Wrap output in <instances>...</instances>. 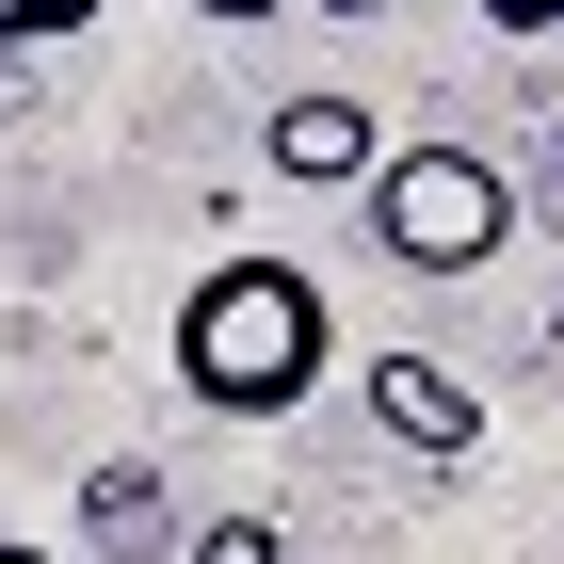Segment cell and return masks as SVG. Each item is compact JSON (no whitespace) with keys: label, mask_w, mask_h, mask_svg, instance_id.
<instances>
[{"label":"cell","mask_w":564,"mask_h":564,"mask_svg":"<svg viewBox=\"0 0 564 564\" xmlns=\"http://www.w3.org/2000/svg\"><path fill=\"white\" fill-rule=\"evenodd\" d=\"M549 145H564V130H549Z\"/></svg>","instance_id":"cell-12"},{"label":"cell","mask_w":564,"mask_h":564,"mask_svg":"<svg viewBox=\"0 0 564 564\" xmlns=\"http://www.w3.org/2000/svg\"><path fill=\"white\" fill-rule=\"evenodd\" d=\"M549 355H564V306H549Z\"/></svg>","instance_id":"cell-10"},{"label":"cell","mask_w":564,"mask_h":564,"mask_svg":"<svg viewBox=\"0 0 564 564\" xmlns=\"http://www.w3.org/2000/svg\"><path fill=\"white\" fill-rule=\"evenodd\" d=\"M484 33H564V0H484Z\"/></svg>","instance_id":"cell-7"},{"label":"cell","mask_w":564,"mask_h":564,"mask_svg":"<svg viewBox=\"0 0 564 564\" xmlns=\"http://www.w3.org/2000/svg\"><path fill=\"white\" fill-rule=\"evenodd\" d=\"M371 242L403 274H484L517 242V177L484 162V145H388L371 162Z\"/></svg>","instance_id":"cell-2"},{"label":"cell","mask_w":564,"mask_h":564,"mask_svg":"<svg viewBox=\"0 0 564 564\" xmlns=\"http://www.w3.org/2000/svg\"><path fill=\"white\" fill-rule=\"evenodd\" d=\"M0 564H48V549H0Z\"/></svg>","instance_id":"cell-11"},{"label":"cell","mask_w":564,"mask_h":564,"mask_svg":"<svg viewBox=\"0 0 564 564\" xmlns=\"http://www.w3.org/2000/svg\"><path fill=\"white\" fill-rule=\"evenodd\" d=\"M355 388H371V420H388L403 452H435V468H452V452H484V403L452 388V371H435V355H371V371H355Z\"/></svg>","instance_id":"cell-4"},{"label":"cell","mask_w":564,"mask_h":564,"mask_svg":"<svg viewBox=\"0 0 564 564\" xmlns=\"http://www.w3.org/2000/svg\"><path fill=\"white\" fill-rule=\"evenodd\" d=\"M194 564H274V532H259V517H210V532H194Z\"/></svg>","instance_id":"cell-6"},{"label":"cell","mask_w":564,"mask_h":564,"mask_svg":"<svg viewBox=\"0 0 564 564\" xmlns=\"http://www.w3.org/2000/svg\"><path fill=\"white\" fill-rule=\"evenodd\" d=\"M97 0H0V48H33V33H82Z\"/></svg>","instance_id":"cell-5"},{"label":"cell","mask_w":564,"mask_h":564,"mask_svg":"<svg viewBox=\"0 0 564 564\" xmlns=\"http://www.w3.org/2000/svg\"><path fill=\"white\" fill-rule=\"evenodd\" d=\"M323 17H388V0H323Z\"/></svg>","instance_id":"cell-9"},{"label":"cell","mask_w":564,"mask_h":564,"mask_svg":"<svg viewBox=\"0 0 564 564\" xmlns=\"http://www.w3.org/2000/svg\"><path fill=\"white\" fill-rule=\"evenodd\" d=\"M194 17H226V33H259V17H274V0H194Z\"/></svg>","instance_id":"cell-8"},{"label":"cell","mask_w":564,"mask_h":564,"mask_svg":"<svg viewBox=\"0 0 564 564\" xmlns=\"http://www.w3.org/2000/svg\"><path fill=\"white\" fill-rule=\"evenodd\" d=\"M259 162L274 177H323V194H371V162H388V130H371V113H355V97H274V130H259Z\"/></svg>","instance_id":"cell-3"},{"label":"cell","mask_w":564,"mask_h":564,"mask_svg":"<svg viewBox=\"0 0 564 564\" xmlns=\"http://www.w3.org/2000/svg\"><path fill=\"white\" fill-rule=\"evenodd\" d=\"M323 355H339V323H323V274L306 259H210L177 291V388L210 420H291L323 388Z\"/></svg>","instance_id":"cell-1"}]
</instances>
